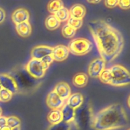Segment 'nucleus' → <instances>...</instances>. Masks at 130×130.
<instances>
[{"mask_svg":"<svg viewBox=\"0 0 130 130\" xmlns=\"http://www.w3.org/2000/svg\"><path fill=\"white\" fill-rule=\"evenodd\" d=\"M6 125V118L5 116H0V128Z\"/></svg>","mask_w":130,"mask_h":130,"instance_id":"nucleus-32","label":"nucleus"},{"mask_svg":"<svg viewBox=\"0 0 130 130\" xmlns=\"http://www.w3.org/2000/svg\"><path fill=\"white\" fill-rule=\"evenodd\" d=\"M25 69L31 77L35 79H40L45 76V69L43 67L40 60L31 58L25 66Z\"/></svg>","mask_w":130,"mask_h":130,"instance_id":"nucleus-5","label":"nucleus"},{"mask_svg":"<svg viewBox=\"0 0 130 130\" xmlns=\"http://www.w3.org/2000/svg\"><path fill=\"white\" fill-rule=\"evenodd\" d=\"M47 130H70V126L69 123L61 121L57 124H52Z\"/></svg>","mask_w":130,"mask_h":130,"instance_id":"nucleus-26","label":"nucleus"},{"mask_svg":"<svg viewBox=\"0 0 130 130\" xmlns=\"http://www.w3.org/2000/svg\"><path fill=\"white\" fill-rule=\"evenodd\" d=\"M128 119L121 104H112L93 116L91 127L94 130H113L126 126Z\"/></svg>","mask_w":130,"mask_h":130,"instance_id":"nucleus-2","label":"nucleus"},{"mask_svg":"<svg viewBox=\"0 0 130 130\" xmlns=\"http://www.w3.org/2000/svg\"><path fill=\"white\" fill-rule=\"evenodd\" d=\"M11 19L15 25L28 22L29 19V13L25 8H20L14 11L11 15Z\"/></svg>","mask_w":130,"mask_h":130,"instance_id":"nucleus-12","label":"nucleus"},{"mask_svg":"<svg viewBox=\"0 0 130 130\" xmlns=\"http://www.w3.org/2000/svg\"><path fill=\"white\" fill-rule=\"evenodd\" d=\"M70 53L68 48L64 45H57L53 48L51 55L54 60L56 62H62L68 58Z\"/></svg>","mask_w":130,"mask_h":130,"instance_id":"nucleus-9","label":"nucleus"},{"mask_svg":"<svg viewBox=\"0 0 130 130\" xmlns=\"http://www.w3.org/2000/svg\"><path fill=\"white\" fill-rule=\"evenodd\" d=\"M0 130H12V129L9 126H8L7 125H6L5 126L0 128Z\"/></svg>","mask_w":130,"mask_h":130,"instance_id":"nucleus-34","label":"nucleus"},{"mask_svg":"<svg viewBox=\"0 0 130 130\" xmlns=\"http://www.w3.org/2000/svg\"><path fill=\"white\" fill-rule=\"evenodd\" d=\"M88 25L102 59L105 62L115 59L124 44L122 34L103 20H92Z\"/></svg>","mask_w":130,"mask_h":130,"instance_id":"nucleus-1","label":"nucleus"},{"mask_svg":"<svg viewBox=\"0 0 130 130\" xmlns=\"http://www.w3.org/2000/svg\"><path fill=\"white\" fill-rule=\"evenodd\" d=\"M5 17H6V13H5V10L0 8V24H2L5 21Z\"/></svg>","mask_w":130,"mask_h":130,"instance_id":"nucleus-31","label":"nucleus"},{"mask_svg":"<svg viewBox=\"0 0 130 130\" xmlns=\"http://www.w3.org/2000/svg\"><path fill=\"white\" fill-rule=\"evenodd\" d=\"M54 15L61 22L68 20L70 17L69 10L66 8H65L64 6H63L60 10H59L54 14Z\"/></svg>","mask_w":130,"mask_h":130,"instance_id":"nucleus-21","label":"nucleus"},{"mask_svg":"<svg viewBox=\"0 0 130 130\" xmlns=\"http://www.w3.org/2000/svg\"><path fill=\"white\" fill-rule=\"evenodd\" d=\"M45 27L50 30H54L58 29L61 25V22L55 17L54 15H50L47 17L45 22Z\"/></svg>","mask_w":130,"mask_h":130,"instance_id":"nucleus-19","label":"nucleus"},{"mask_svg":"<svg viewBox=\"0 0 130 130\" xmlns=\"http://www.w3.org/2000/svg\"><path fill=\"white\" fill-rule=\"evenodd\" d=\"M99 79L102 83L105 84H108L110 85L111 81V74L110 72L109 69H105L99 77Z\"/></svg>","mask_w":130,"mask_h":130,"instance_id":"nucleus-27","label":"nucleus"},{"mask_svg":"<svg viewBox=\"0 0 130 130\" xmlns=\"http://www.w3.org/2000/svg\"><path fill=\"white\" fill-rule=\"evenodd\" d=\"M119 0H105V5L108 8H113L118 6Z\"/></svg>","mask_w":130,"mask_h":130,"instance_id":"nucleus-30","label":"nucleus"},{"mask_svg":"<svg viewBox=\"0 0 130 130\" xmlns=\"http://www.w3.org/2000/svg\"><path fill=\"white\" fill-rule=\"evenodd\" d=\"M46 103L49 108L54 109H60L65 104L64 100L60 98L54 91H52L47 95Z\"/></svg>","mask_w":130,"mask_h":130,"instance_id":"nucleus-8","label":"nucleus"},{"mask_svg":"<svg viewBox=\"0 0 130 130\" xmlns=\"http://www.w3.org/2000/svg\"><path fill=\"white\" fill-rule=\"evenodd\" d=\"M106 62L101 58L93 60L88 67V74L93 78H98L105 69Z\"/></svg>","mask_w":130,"mask_h":130,"instance_id":"nucleus-6","label":"nucleus"},{"mask_svg":"<svg viewBox=\"0 0 130 130\" xmlns=\"http://www.w3.org/2000/svg\"><path fill=\"white\" fill-rule=\"evenodd\" d=\"M1 89H2V86H1V85H0V90H1Z\"/></svg>","mask_w":130,"mask_h":130,"instance_id":"nucleus-38","label":"nucleus"},{"mask_svg":"<svg viewBox=\"0 0 130 130\" xmlns=\"http://www.w3.org/2000/svg\"><path fill=\"white\" fill-rule=\"evenodd\" d=\"M69 12L70 17L76 19H82L86 14V8L81 4H75L70 8Z\"/></svg>","mask_w":130,"mask_h":130,"instance_id":"nucleus-14","label":"nucleus"},{"mask_svg":"<svg viewBox=\"0 0 130 130\" xmlns=\"http://www.w3.org/2000/svg\"><path fill=\"white\" fill-rule=\"evenodd\" d=\"M6 125L11 129L20 127V120L16 116H11L6 118Z\"/></svg>","mask_w":130,"mask_h":130,"instance_id":"nucleus-23","label":"nucleus"},{"mask_svg":"<svg viewBox=\"0 0 130 130\" xmlns=\"http://www.w3.org/2000/svg\"><path fill=\"white\" fill-rule=\"evenodd\" d=\"M111 74L110 85L113 86H123L129 85L130 74L121 65H114L109 69Z\"/></svg>","mask_w":130,"mask_h":130,"instance_id":"nucleus-3","label":"nucleus"},{"mask_svg":"<svg viewBox=\"0 0 130 130\" xmlns=\"http://www.w3.org/2000/svg\"><path fill=\"white\" fill-rule=\"evenodd\" d=\"M15 29L19 36L23 38H26L31 34V26L29 21L24 22L15 25Z\"/></svg>","mask_w":130,"mask_h":130,"instance_id":"nucleus-16","label":"nucleus"},{"mask_svg":"<svg viewBox=\"0 0 130 130\" xmlns=\"http://www.w3.org/2000/svg\"><path fill=\"white\" fill-rule=\"evenodd\" d=\"M12 130H20V127H17V128H15L12 129Z\"/></svg>","mask_w":130,"mask_h":130,"instance_id":"nucleus-36","label":"nucleus"},{"mask_svg":"<svg viewBox=\"0 0 130 130\" xmlns=\"http://www.w3.org/2000/svg\"><path fill=\"white\" fill-rule=\"evenodd\" d=\"M118 6L122 10H128L130 7V0H119Z\"/></svg>","mask_w":130,"mask_h":130,"instance_id":"nucleus-29","label":"nucleus"},{"mask_svg":"<svg viewBox=\"0 0 130 130\" xmlns=\"http://www.w3.org/2000/svg\"><path fill=\"white\" fill-rule=\"evenodd\" d=\"M63 6V2L62 0H50L47 5V10L50 13L54 15Z\"/></svg>","mask_w":130,"mask_h":130,"instance_id":"nucleus-20","label":"nucleus"},{"mask_svg":"<svg viewBox=\"0 0 130 130\" xmlns=\"http://www.w3.org/2000/svg\"><path fill=\"white\" fill-rule=\"evenodd\" d=\"M2 116V109L0 107V116Z\"/></svg>","mask_w":130,"mask_h":130,"instance_id":"nucleus-37","label":"nucleus"},{"mask_svg":"<svg viewBox=\"0 0 130 130\" xmlns=\"http://www.w3.org/2000/svg\"><path fill=\"white\" fill-rule=\"evenodd\" d=\"M52 49H53V48L48 46H37L32 50L31 55L32 58L41 60L45 56L52 54Z\"/></svg>","mask_w":130,"mask_h":130,"instance_id":"nucleus-10","label":"nucleus"},{"mask_svg":"<svg viewBox=\"0 0 130 130\" xmlns=\"http://www.w3.org/2000/svg\"><path fill=\"white\" fill-rule=\"evenodd\" d=\"M13 94L8 90L3 88L0 90V101L3 102H7L12 99Z\"/></svg>","mask_w":130,"mask_h":130,"instance_id":"nucleus-25","label":"nucleus"},{"mask_svg":"<svg viewBox=\"0 0 130 130\" xmlns=\"http://www.w3.org/2000/svg\"><path fill=\"white\" fill-rule=\"evenodd\" d=\"M40 61L42 64H43L44 68L45 69V70H47L49 67V66H50L51 63L53 62L54 59L52 56L51 55H47L43 57V58H42L40 60Z\"/></svg>","mask_w":130,"mask_h":130,"instance_id":"nucleus-28","label":"nucleus"},{"mask_svg":"<svg viewBox=\"0 0 130 130\" xmlns=\"http://www.w3.org/2000/svg\"><path fill=\"white\" fill-rule=\"evenodd\" d=\"M0 85L3 88L8 90L12 94L17 93L19 91L17 83L15 79L8 74H0Z\"/></svg>","mask_w":130,"mask_h":130,"instance_id":"nucleus-7","label":"nucleus"},{"mask_svg":"<svg viewBox=\"0 0 130 130\" xmlns=\"http://www.w3.org/2000/svg\"><path fill=\"white\" fill-rule=\"evenodd\" d=\"M127 130H129V129H127Z\"/></svg>","mask_w":130,"mask_h":130,"instance_id":"nucleus-39","label":"nucleus"},{"mask_svg":"<svg viewBox=\"0 0 130 130\" xmlns=\"http://www.w3.org/2000/svg\"><path fill=\"white\" fill-rule=\"evenodd\" d=\"M89 3H93V4H97L99 3L101 0H87Z\"/></svg>","mask_w":130,"mask_h":130,"instance_id":"nucleus-33","label":"nucleus"},{"mask_svg":"<svg viewBox=\"0 0 130 130\" xmlns=\"http://www.w3.org/2000/svg\"><path fill=\"white\" fill-rule=\"evenodd\" d=\"M88 76L86 74L80 72L75 75L73 78V83L75 86L79 88H83L85 86L88 82Z\"/></svg>","mask_w":130,"mask_h":130,"instance_id":"nucleus-17","label":"nucleus"},{"mask_svg":"<svg viewBox=\"0 0 130 130\" xmlns=\"http://www.w3.org/2000/svg\"><path fill=\"white\" fill-rule=\"evenodd\" d=\"M127 105H128V107H129V96H128V100H127Z\"/></svg>","mask_w":130,"mask_h":130,"instance_id":"nucleus-35","label":"nucleus"},{"mask_svg":"<svg viewBox=\"0 0 130 130\" xmlns=\"http://www.w3.org/2000/svg\"><path fill=\"white\" fill-rule=\"evenodd\" d=\"M61 111L62 116V121L70 124L75 119V110L66 104L64 105Z\"/></svg>","mask_w":130,"mask_h":130,"instance_id":"nucleus-13","label":"nucleus"},{"mask_svg":"<svg viewBox=\"0 0 130 130\" xmlns=\"http://www.w3.org/2000/svg\"><path fill=\"white\" fill-rule=\"evenodd\" d=\"M68 24L76 30L77 29H80L82 25L83 20L70 17V18L68 20Z\"/></svg>","mask_w":130,"mask_h":130,"instance_id":"nucleus-24","label":"nucleus"},{"mask_svg":"<svg viewBox=\"0 0 130 130\" xmlns=\"http://www.w3.org/2000/svg\"><path fill=\"white\" fill-rule=\"evenodd\" d=\"M84 102V97L80 93H76L71 95L67 99L66 104L71 107L73 109L76 110L80 107Z\"/></svg>","mask_w":130,"mask_h":130,"instance_id":"nucleus-15","label":"nucleus"},{"mask_svg":"<svg viewBox=\"0 0 130 130\" xmlns=\"http://www.w3.org/2000/svg\"><path fill=\"white\" fill-rule=\"evenodd\" d=\"M76 30L75 29H73L70 25L66 24L62 27V34L65 38L70 39V38H72L75 36V35L76 34Z\"/></svg>","mask_w":130,"mask_h":130,"instance_id":"nucleus-22","label":"nucleus"},{"mask_svg":"<svg viewBox=\"0 0 130 130\" xmlns=\"http://www.w3.org/2000/svg\"><path fill=\"white\" fill-rule=\"evenodd\" d=\"M47 119L52 124H56L62 121V116L61 110L54 109L51 110L47 116Z\"/></svg>","mask_w":130,"mask_h":130,"instance_id":"nucleus-18","label":"nucleus"},{"mask_svg":"<svg viewBox=\"0 0 130 130\" xmlns=\"http://www.w3.org/2000/svg\"><path fill=\"white\" fill-rule=\"evenodd\" d=\"M93 44L88 39L85 38H76L71 41L68 45L70 52L77 56H82L87 54L93 49Z\"/></svg>","mask_w":130,"mask_h":130,"instance_id":"nucleus-4","label":"nucleus"},{"mask_svg":"<svg viewBox=\"0 0 130 130\" xmlns=\"http://www.w3.org/2000/svg\"><path fill=\"white\" fill-rule=\"evenodd\" d=\"M63 100H66L71 95V88L66 82H59L56 85L53 90Z\"/></svg>","mask_w":130,"mask_h":130,"instance_id":"nucleus-11","label":"nucleus"}]
</instances>
